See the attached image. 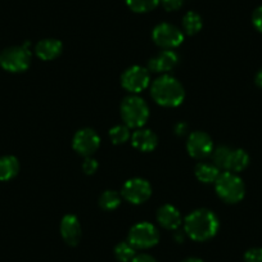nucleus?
Masks as SVG:
<instances>
[{
    "mask_svg": "<svg viewBox=\"0 0 262 262\" xmlns=\"http://www.w3.org/2000/svg\"><path fill=\"white\" fill-rule=\"evenodd\" d=\"M252 24L257 31L262 32V6L256 8V11L252 14Z\"/></svg>",
    "mask_w": 262,
    "mask_h": 262,
    "instance_id": "obj_29",
    "label": "nucleus"
},
{
    "mask_svg": "<svg viewBox=\"0 0 262 262\" xmlns=\"http://www.w3.org/2000/svg\"><path fill=\"white\" fill-rule=\"evenodd\" d=\"M121 205V195L116 190H105L99 198V206L105 211H113Z\"/></svg>",
    "mask_w": 262,
    "mask_h": 262,
    "instance_id": "obj_21",
    "label": "nucleus"
},
{
    "mask_svg": "<svg viewBox=\"0 0 262 262\" xmlns=\"http://www.w3.org/2000/svg\"><path fill=\"white\" fill-rule=\"evenodd\" d=\"M244 262H262V248L254 247L244 253Z\"/></svg>",
    "mask_w": 262,
    "mask_h": 262,
    "instance_id": "obj_26",
    "label": "nucleus"
},
{
    "mask_svg": "<svg viewBox=\"0 0 262 262\" xmlns=\"http://www.w3.org/2000/svg\"><path fill=\"white\" fill-rule=\"evenodd\" d=\"M216 193L226 203H238L244 198L246 185L235 172H221L215 181Z\"/></svg>",
    "mask_w": 262,
    "mask_h": 262,
    "instance_id": "obj_4",
    "label": "nucleus"
},
{
    "mask_svg": "<svg viewBox=\"0 0 262 262\" xmlns=\"http://www.w3.org/2000/svg\"><path fill=\"white\" fill-rule=\"evenodd\" d=\"M152 39L162 49H173L184 41V35L180 29L172 24L162 22L157 25L152 32Z\"/></svg>",
    "mask_w": 262,
    "mask_h": 262,
    "instance_id": "obj_9",
    "label": "nucleus"
},
{
    "mask_svg": "<svg viewBox=\"0 0 262 262\" xmlns=\"http://www.w3.org/2000/svg\"><path fill=\"white\" fill-rule=\"evenodd\" d=\"M188 133V123L179 122L175 125V134L179 137H184Z\"/></svg>",
    "mask_w": 262,
    "mask_h": 262,
    "instance_id": "obj_31",
    "label": "nucleus"
},
{
    "mask_svg": "<svg viewBox=\"0 0 262 262\" xmlns=\"http://www.w3.org/2000/svg\"><path fill=\"white\" fill-rule=\"evenodd\" d=\"M161 0H126L128 8L135 13H147V12L153 11Z\"/></svg>",
    "mask_w": 262,
    "mask_h": 262,
    "instance_id": "obj_22",
    "label": "nucleus"
},
{
    "mask_svg": "<svg viewBox=\"0 0 262 262\" xmlns=\"http://www.w3.org/2000/svg\"><path fill=\"white\" fill-rule=\"evenodd\" d=\"M231 149H233V148L228 147V145H220L219 148H216L212 152L213 165L217 166L220 170H228V162L229 157H230Z\"/></svg>",
    "mask_w": 262,
    "mask_h": 262,
    "instance_id": "obj_23",
    "label": "nucleus"
},
{
    "mask_svg": "<svg viewBox=\"0 0 262 262\" xmlns=\"http://www.w3.org/2000/svg\"><path fill=\"white\" fill-rule=\"evenodd\" d=\"M220 228V221L212 211L200 208L189 213L184 220V230L190 239L205 242L213 238Z\"/></svg>",
    "mask_w": 262,
    "mask_h": 262,
    "instance_id": "obj_1",
    "label": "nucleus"
},
{
    "mask_svg": "<svg viewBox=\"0 0 262 262\" xmlns=\"http://www.w3.org/2000/svg\"><path fill=\"white\" fill-rule=\"evenodd\" d=\"M60 235L69 246L75 247L81 239V225L75 215H66L60 221Z\"/></svg>",
    "mask_w": 262,
    "mask_h": 262,
    "instance_id": "obj_13",
    "label": "nucleus"
},
{
    "mask_svg": "<svg viewBox=\"0 0 262 262\" xmlns=\"http://www.w3.org/2000/svg\"><path fill=\"white\" fill-rule=\"evenodd\" d=\"M179 54L172 49H165L158 53L148 62V70L149 72L156 74H167L172 71L179 63Z\"/></svg>",
    "mask_w": 262,
    "mask_h": 262,
    "instance_id": "obj_12",
    "label": "nucleus"
},
{
    "mask_svg": "<svg viewBox=\"0 0 262 262\" xmlns=\"http://www.w3.org/2000/svg\"><path fill=\"white\" fill-rule=\"evenodd\" d=\"M115 256L120 262H131L137 253L134 247L128 242H121L115 247Z\"/></svg>",
    "mask_w": 262,
    "mask_h": 262,
    "instance_id": "obj_24",
    "label": "nucleus"
},
{
    "mask_svg": "<svg viewBox=\"0 0 262 262\" xmlns=\"http://www.w3.org/2000/svg\"><path fill=\"white\" fill-rule=\"evenodd\" d=\"M127 242L135 249L152 248L160 242V231L153 224L138 223L128 231Z\"/></svg>",
    "mask_w": 262,
    "mask_h": 262,
    "instance_id": "obj_6",
    "label": "nucleus"
},
{
    "mask_svg": "<svg viewBox=\"0 0 262 262\" xmlns=\"http://www.w3.org/2000/svg\"><path fill=\"white\" fill-rule=\"evenodd\" d=\"M150 95L157 104L162 107H178L185 98V90L179 80L170 75H162L156 79L150 86Z\"/></svg>",
    "mask_w": 262,
    "mask_h": 262,
    "instance_id": "obj_2",
    "label": "nucleus"
},
{
    "mask_svg": "<svg viewBox=\"0 0 262 262\" xmlns=\"http://www.w3.org/2000/svg\"><path fill=\"white\" fill-rule=\"evenodd\" d=\"M131 143L140 152H152L158 144L157 135L148 128H139L131 135Z\"/></svg>",
    "mask_w": 262,
    "mask_h": 262,
    "instance_id": "obj_15",
    "label": "nucleus"
},
{
    "mask_svg": "<svg viewBox=\"0 0 262 262\" xmlns=\"http://www.w3.org/2000/svg\"><path fill=\"white\" fill-rule=\"evenodd\" d=\"M249 165V156L244 149H231L228 162V170L230 172H241Z\"/></svg>",
    "mask_w": 262,
    "mask_h": 262,
    "instance_id": "obj_19",
    "label": "nucleus"
},
{
    "mask_svg": "<svg viewBox=\"0 0 262 262\" xmlns=\"http://www.w3.org/2000/svg\"><path fill=\"white\" fill-rule=\"evenodd\" d=\"M157 221L167 230H176L180 228L183 219L178 208L173 207L172 205H163L157 211Z\"/></svg>",
    "mask_w": 262,
    "mask_h": 262,
    "instance_id": "obj_14",
    "label": "nucleus"
},
{
    "mask_svg": "<svg viewBox=\"0 0 262 262\" xmlns=\"http://www.w3.org/2000/svg\"><path fill=\"white\" fill-rule=\"evenodd\" d=\"M100 145V138L93 128H81L75 134L72 147L79 155L84 157H92Z\"/></svg>",
    "mask_w": 262,
    "mask_h": 262,
    "instance_id": "obj_10",
    "label": "nucleus"
},
{
    "mask_svg": "<svg viewBox=\"0 0 262 262\" xmlns=\"http://www.w3.org/2000/svg\"><path fill=\"white\" fill-rule=\"evenodd\" d=\"M256 84L262 89V70H259L256 75Z\"/></svg>",
    "mask_w": 262,
    "mask_h": 262,
    "instance_id": "obj_32",
    "label": "nucleus"
},
{
    "mask_svg": "<svg viewBox=\"0 0 262 262\" xmlns=\"http://www.w3.org/2000/svg\"><path fill=\"white\" fill-rule=\"evenodd\" d=\"M131 262H157V259H156L153 256H150V254L142 253V254H137Z\"/></svg>",
    "mask_w": 262,
    "mask_h": 262,
    "instance_id": "obj_30",
    "label": "nucleus"
},
{
    "mask_svg": "<svg viewBox=\"0 0 262 262\" xmlns=\"http://www.w3.org/2000/svg\"><path fill=\"white\" fill-rule=\"evenodd\" d=\"M150 72L142 66H131L121 76L123 89L130 93H140L149 86Z\"/></svg>",
    "mask_w": 262,
    "mask_h": 262,
    "instance_id": "obj_8",
    "label": "nucleus"
},
{
    "mask_svg": "<svg viewBox=\"0 0 262 262\" xmlns=\"http://www.w3.org/2000/svg\"><path fill=\"white\" fill-rule=\"evenodd\" d=\"M161 3H162L163 8L168 12L172 11H178L183 7L184 0H161Z\"/></svg>",
    "mask_w": 262,
    "mask_h": 262,
    "instance_id": "obj_28",
    "label": "nucleus"
},
{
    "mask_svg": "<svg viewBox=\"0 0 262 262\" xmlns=\"http://www.w3.org/2000/svg\"><path fill=\"white\" fill-rule=\"evenodd\" d=\"M82 170L86 175H93V173L97 172L98 170V162L97 160L92 157H86L85 158L84 163H82Z\"/></svg>",
    "mask_w": 262,
    "mask_h": 262,
    "instance_id": "obj_27",
    "label": "nucleus"
},
{
    "mask_svg": "<svg viewBox=\"0 0 262 262\" xmlns=\"http://www.w3.org/2000/svg\"><path fill=\"white\" fill-rule=\"evenodd\" d=\"M19 171V162L14 156L0 157V181H8L16 178Z\"/></svg>",
    "mask_w": 262,
    "mask_h": 262,
    "instance_id": "obj_17",
    "label": "nucleus"
},
{
    "mask_svg": "<svg viewBox=\"0 0 262 262\" xmlns=\"http://www.w3.org/2000/svg\"><path fill=\"white\" fill-rule=\"evenodd\" d=\"M181 262H203V259L196 258V257H188V258L183 259Z\"/></svg>",
    "mask_w": 262,
    "mask_h": 262,
    "instance_id": "obj_33",
    "label": "nucleus"
},
{
    "mask_svg": "<svg viewBox=\"0 0 262 262\" xmlns=\"http://www.w3.org/2000/svg\"><path fill=\"white\" fill-rule=\"evenodd\" d=\"M31 64V52L26 47H9L0 53V66L12 74L25 72Z\"/></svg>",
    "mask_w": 262,
    "mask_h": 262,
    "instance_id": "obj_5",
    "label": "nucleus"
},
{
    "mask_svg": "<svg viewBox=\"0 0 262 262\" xmlns=\"http://www.w3.org/2000/svg\"><path fill=\"white\" fill-rule=\"evenodd\" d=\"M63 44L57 39H44L35 47V54L42 60H53L60 55Z\"/></svg>",
    "mask_w": 262,
    "mask_h": 262,
    "instance_id": "obj_16",
    "label": "nucleus"
},
{
    "mask_svg": "<svg viewBox=\"0 0 262 262\" xmlns=\"http://www.w3.org/2000/svg\"><path fill=\"white\" fill-rule=\"evenodd\" d=\"M130 127L126 125H116L110 130V138L113 144H123L130 139Z\"/></svg>",
    "mask_w": 262,
    "mask_h": 262,
    "instance_id": "obj_25",
    "label": "nucleus"
},
{
    "mask_svg": "<svg viewBox=\"0 0 262 262\" xmlns=\"http://www.w3.org/2000/svg\"><path fill=\"white\" fill-rule=\"evenodd\" d=\"M121 117L127 127L140 128L149 117V107L143 98L130 95L121 103Z\"/></svg>",
    "mask_w": 262,
    "mask_h": 262,
    "instance_id": "obj_3",
    "label": "nucleus"
},
{
    "mask_svg": "<svg viewBox=\"0 0 262 262\" xmlns=\"http://www.w3.org/2000/svg\"><path fill=\"white\" fill-rule=\"evenodd\" d=\"M220 168L215 166L213 163H206L201 162L196 165L195 167V176L201 183L205 184H212L217 180L220 176Z\"/></svg>",
    "mask_w": 262,
    "mask_h": 262,
    "instance_id": "obj_18",
    "label": "nucleus"
},
{
    "mask_svg": "<svg viewBox=\"0 0 262 262\" xmlns=\"http://www.w3.org/2000/svg\"><path fill=\"white\" fill-rule=\"evenodd\" d=\"M186 150L196 160L208 157L213 152V142L211 137L203 131H194L189 135L186 142Z\"/></svg>",
    "mask_w": 262,
    "mask_h": 262,
    "instance_id": "obj_11",
    "label": "nucleus"
},
{
    "mask_svg": "<svg viewBox=\"0 0 262 262\" xmlns=\"http://www.w3.org/2000/svg\"><path fill=\"white\" fill-rule=\"evenodd\" d=\"M121 195L133 205H142L152 195V186L149 181L142 178H134L126 181L122 186Z\"/></svg>",
    "mask_w": 262,
    "mask_h": 262,
    "instance_id": "obj_7",
    "label": "nucleus"
},
{
    "mask_svg": "<svg viewBox=\"0 0 262 262\" xmlns=\"http://www.w3.org/2000/svg\"><path fill=\"white\" fill-rule=\"evenodd\" d=\"M203 26L202 17L196 12H188L183 18V29L188 35H195Z\"/></svg>",
    "mask_w": 262,
    "mask_h": 262,
    "instance_id": "obj_20",
    "label": "nucleus"
}]
</instances>
